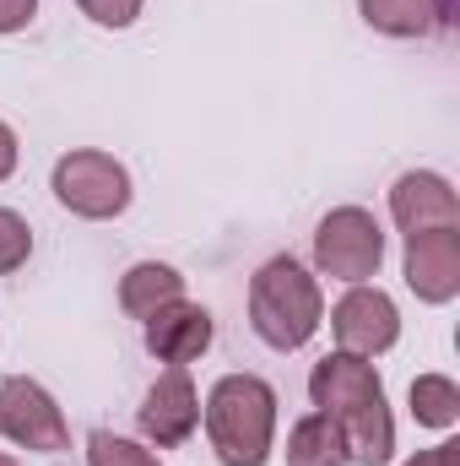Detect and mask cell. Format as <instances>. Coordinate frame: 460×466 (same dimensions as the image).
Wrapping results in <instances>:
<instances>
[{
  "label": "cell",
  "instance_id": "10",
  "mask_svg": "<svg viewBox=\"0 0 460 466\" xmlns=\"http://www.w3.org/2000/svg\"><path fill=\"white\" fill-rule=\"evenodd\" d=\"M390 218L401 233L423 228H460V201L439 174H401L390 190Z\"/></svg>",
  "mask_w": 460,
  "mask_h": 466
},
{
  "label": "cell",
  "instance_id": "5",
  "mask_svg": "<svg viewBox=\"0 0 460 466\" xmlns=\"http://www.w3.org/2000/svg\"><path fill=\"white\" fill-rule=\"evenodd\" d=\"M315 260H320V271L325 277H342V282H368L374 271H379V260H385V233L374 223V212H363V207H336L320 233H315Z\"/></svg>",
  "mask_w": 460,
  "mask_h": 466
},
{
  "label": "cell",
  "instance_id": "15",
  "mask_svg": "<svg viewBox=\"0 0 460 466\" xmlns=\"http://www.w3.org/2000/svg\"><path fill=\"white\" fill-rule=\"evenodd\" d=\"M412 418L428 423V429H450L460 418L455 380H445V374H417V380H412Z\"/></svg>",
  "mask_w": 460,
  "mask_h": 466
},
{
  "label": "cell",
  "instance_id": "6",
  "mask_svg": "<svg viewBox=\"0 0 460 466\" xmlns=\"http://www.w3.org/2000/svg\"><path fill=\"white\" fill-rule=\"evenodd\" d=\"M0 440L22 445V451H38V456H55L71 445V429L55 407V396L27 380V374H11L0 380Z\"/></svg>",
  "mask_w": 460,
  "mask_h": 466
},
{
  "label": "cell",
  "instance_id": "3",
  "mask_svg": "<svg viewBox=\"0 0 460 466\" xmlns=\"http://www.w3.org/2000/svg\"><path fill=\"white\" fill-rule=\"evenodd\" d=\"M206 434L223 466H265L276 440V390L260 374H223L206 396Z\"/></svg>",
  "mask_w": 460,
  "mask_h": 466
},
{
  "label": "cell",
  "instance_id": "16",
  "mask_svg": "<svg viewBox=\"0 0 460 466\" xmlns=\"http://www.w3.org/2000/svg\"><path fill=\"white\" fill-rule=\"evenodd\" d=\"M87 466H163L146 445L125 440V434H109V429H93L87 434Z\"/></svg>",
  "mask_w": 460,
  "mask_h": 466
},
{
  "label": "cell",
  "instance_id": "18",
  "mask_svg": "<svg viewBox=\"0 0 460 466\" xmlns=\"http://www.w3.org/2000/svg\"><path fill=\"white\" fill-rule=\"evenodd\" d=\"M98 27H130L141 16V0H76Z\"/></svg>",
  "mask_w": 460,
  "mask_h": 466
},
{
  "label": "cell",
  "instance_id": "1",
  "mask_svg": "<svg viewBox=\"0 0 460 466\" xmlns=\"http://www.w3.org/2000/svg\"><path fill=\"white\" fill-rule=\"evenodd\" d=\"M309 396H315V407L342 429L346 461L385 466L395 456V423H390L385 385H379L374 363H363L357 352H331V358H320L315 374H309Z\"/></svg>",
  "mask_w": 460,
  "mask_h": 466
},
{
  "label": "cell",
  "instance_id": "20",
  "mask_svg": "<svg viewBox=\"0 0 460 466\" xmlns=\"http://www.w3.org/2000/svg\"><path fill=\"white\" fill-rule=\"evenodd\" d=\"M406 466H460V445H455V440H445V445H434V451L412 456Z\"/></svg>",
  "mask_w": 460,
  "mask_h": 466
},
{
  "label": "cell",
  "instance_id": "17",
  "mask_svg": "<svg viewBox=\"0 0 460 466\" xmlns=\"http://www.w3.org/2000/svg\"><path fill=\"white\" fill-rule=\"evenodd\" d=\"M27 255H33V228H27L11 207H0V277L16 271Z\"/></svg>",
  "mask_w": 460,
  "mask_h": 466
},
{
  "label": "cell",
  "instance_id": "13",
  "mask_svg": "<svg viewBox=\"0 0 460 466\" xmlns=\"http://www.w3.org/2000/svg\"><path fill=\"white\" fill-rule=\"evenodd\" d=\"M287 466H346V440L325 412H309L287 434Z\"/></svg>",
  "mask_w": 460,
  "mask_h": 466
},
{
  "label": "cell",
  "instance_id": "2",
  "mask_svg": "<svg viewBox=\"0 0 460 466\" xmlns=\"http://www.w3.org/2000/svg\"><path fill=\"white\" fill-rule=\"evenodd\" d=\"M325 320V299H320V282L293 260V255H276L265 260L255 277H249V326L265 348L293 352L304 348Z\"/></svg>",
  "mask_w": 460,
  "mask_h": 466
},
{
  "label": "cell",
  "instance_id": "9",
  "mask_svg": "<svg viewBox=\"0 0 460 466\" xmlns=\"http://www.w3.org/2000/svg\"><path fill=\"white\" fill-rule=\"evenodd\" d=\"M195 423H201V396H195L185 363H174V369L146 390V401H141V434H146L152 445L174 451V445H185V440L195 434Z\"/></svg>",
  "mask_w": 460,
  "mask_h": 466
},
{
  "label": "cell",
  "instance_id": "11",
  "mask_svg": "<svg viewBox=\"0 0 460 466\" xmlns=\"http://www.w3.org/2000/svg\"><path fill=\"white\" fill-rule=\"evenodd\" d=\"M212 348V315L201 304H168L146 320V352L163 358V363H190Z\"/></svg>",
  "mask_w": 460,
  "mask_h": 466
},
{
  "label": "cell",
  "instance_id": "22",
  "mask_svg": "<svg viewBox=\"0 0 460 466\" xmlns=\"http://www.w3.org/2000/svg\"><path fill=\"white\" fill-rule=\"evenodd\" d=\"M0 466H16V461H11V456H0Z\"/></svg>",
  "mask_w": 460,
  "mask_h": 466
},
{
  "label": "cell",
  "instance_id": "14",
  "mask_svg": "<svg viewBox=\"0 0 460 466\" xmlns=\"http://www.w3.org/2000/svg\"><path fill=\"white\" fill-rule=\"evenodd\" d=\"M357 11L374 33H390V38H423L439 22L434 0H357Z\"/></svg>",
  "mask_w": 460,
  "mask_h": 466
},
{
  "label": "cell",
  "instance_id": "19",
  "mask_svg": "<svg viewBox=\"0 0 460 466\" xmlns=\"http://www.w3.org/2000/svg\"><path fill=\"white\" fill-rule=\"evenodd\" d=\"M33 11H38V0H0V33L27 27V22H33Z\"/></svg>",
  "mask_w": 460,
  "mask_h": 466
},
{
  "label": "cell",
  "instance_id": "12",
  "mask_svg": "<svg viewBox=\"0 0 460 466\" xmlns=\"http://www.w3.org/2000/svg\"><path fill=\"white\" fill-rule=\"evenodd\" d=\"M179 299H185V277H179L174 266H163V260H141V266H130L125 282H119V304H125V315H135V320H152L157 309H168V304H179Z\"/></svg>",
  "mask_w": 460,
  "mask_h": 466
},
{
  "label": "cell",
  "instance_id": "7",
  "mask_svg": "<svg viewBox=\"0 0 460 466\" xmlns=\"http://www.w3.org/2000/svg\"><path fill=\"white\" fill-rule=\"evenodd\" d=\"M331 331H336L342 352L374 358V352L395 348V337H401V315H395V304H390L379 288H363V282H357L342 304L331 309Z\"/></svg>",
  "mask_w": 460,
  "mask_h": 466
},
{
  "label": "cell",
  "instance_id": "8",
  "mask_svg": "<svg viewBox=\"0 0 460 466\" xmlns=\"http://www.w3.org/2000/svg\"><path fill=\"white\" fill-rule=\"evenodd\" d=\"M406 288L423 304H450L460 293V228L406 233Z\"/></svg>",
  "mask_w": 460,
  "mask_h": 466
},
{
  "label": "cell",
  "instance_id": "21",
  "mask_svg": "<svg viewBox=\"0 0 460 466\" xmlns=\"http://www.w3.org/2000/svg\"><path fill=\"white\" fill-rule=\"evenodd\" d=\"M11 168H16V136L11 125H0V179H11Z\"/></svg>",
  "mask_w": 460,
  "mask_h": 466
},
{
  "label": "cell",
  "instance_id": "4",
  "mask_svg": "<svg viewBox=\"0 0 460 466\" xmlns=\"http://www.w3.org/2000/svg\"><path fill=\"white\" fill-rule=\"evenodd\" d=\"M55 201L87 223L119 218L130 207V174L109 152H65L55 163Z\"/></svg>",
  "mask_w": 460,
  "mask_h": 466
}]
</instances>
